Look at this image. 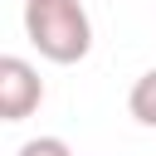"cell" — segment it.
Here are the masks:
<instances>
[{"label":"cell","instance_id":"cell-1","mask_svg":"<svg viewBox=\"0 0 156 156\" xmlns=\"http://www.w3.org/2000/svg\"><path fill=\"white\" fill-rule=\"evenodd\" d=\"M24 34L49 63H78L93 49V20L83 0H24Z\"/></svg>","mask_w":156,"mask_h":156},{"label":"cell","instance_id":"cell-2","mask_svg":"<svg viewBox=\"0 0 156 156\" xmlns=\"http://www.w3.org/2000/svg\"><path fill=\"white\" fill-rule=\"evenodd\" d=\"M44 102V78L29 58L5 54L0 58V122H24Z\"/></svg>","mask_w":156,"mask_h":156},{"label":"cell","instance_id":"cell-3","mask_svg":"<svg viewBox=\"0 0 156 156\" xmlns=\"http://www.w3.org/2000/svg\"><path fill=\"white\" fill-rule=\"evenodd\" d=\"M127 112H132L141 127H156V68H146V73L132 83V93H127Z\"/></svg>","mask_w":156,"mask_h":156},{"label":"cell","instance_id":"cell-4","mask_svg":"<svg viewBox=\"0 0 156 156\" xmlns=\"http://www.w3.org/2000/svg\"><path fill=\"white\" fill-rule=\"evenodd\" d=\"M15 156H73V146H68L63 136H29Z\"/></svg>","mask_w":156,"mask_h":156}]
</instances>
